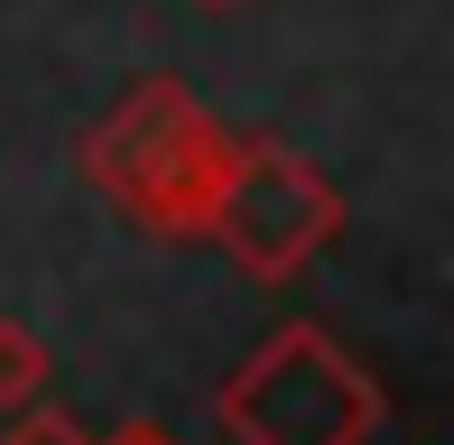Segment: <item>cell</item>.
Wrapping results in <instances>:
<instances>
[{"instance_id": "cell-7", "label": "cell", "mask_w": 454, "mask_h": 445, "mask_svg": "<svg viewBox=\"0 0 454 445\" xmlns=\"http://www.w3.org/2000/svg\"><path fill=\"white\" fill-rule=\"evenodd\" d=\"M195 10H232V0H195Z\"/></svg>"}, {"instance_id": "cell-2", "label": "cell", "mask_w": 454, "mask_h": 445, "mask_svg": "<svg viewBox=\"0 0 454 445\" xmlns=\"http://www.w3.org/2000/svg\"><path fill=\"white\" fill-rule=\"evenodd\" d=\"M214 427L232 445H371L389 427V390L371 362L343 353L334 325L287 316L223 371Z\"/></svg>"}, {"instance_id": "cell-1", "label": "cell", "mask_w": 454, "mask_h": 445, "mask_svg": "<svg viewBox=\"0 0 454 445\" xmlns=\"http://www.w3.org/2000/svg\"><path fill=\"white\" fill-rule=\"evenodd\" d=\"M232 130L204 112V93L185 74H130L121 103L74 139V176L112 205L121 222H139L149 241H195L204 232V195H214Z\"/></svg>"}, {"instance_id": "cell-5", "label": "cell", "mask_w": 454, "mask_h": 445, "mask_svg": "<svg viewBox=\"0 0 454 445\" xmlns=\"http://www.w3.org/2000/svg\"><path fill=\"white\" fill-rule=\"evenodd\" d=\"M0 445H93V436H84V418L47 409V390H37L19 409H0Z\"/></svg>"}, {"instance_id": "cell-6", "label": "cell", "mask_w": 454, "mask_h": 445, "mask_svg": "<svg viewBox=\"0 0 454 445\" xmlns=\"http://www.w3.org/2000/svg\"><path fill=\"white\" fill-rule=\"evenodd\" d=\"M93 445H185L176 427H158V418H121L112 436H93Z\"/></svg>"}, {"instance_id": "cell-3", "label": "cell", "mask_w": 454, "mask_h": 445, "mask_svg": "<svg viewBox=\"0 0 454 445\" xmlns=\"http://www.w3.org/2000/svg\"><path fill=\"white\" fill-rule=\"evenodd\" d=\"M241 278L260 288H287L306 278L325 251L343 241V186L278 130H232V158H223L214 195H204V232Z\"/></svg>"}, {"instance_id": "cell-4", "label": "cell", "mask_w": 454, "mask_h": 445, "mask_svg": "<svg viewBox=\"0 0 454 445\" xmlns=\"http://www.w3.org/2000/svg\"><path fill=\"white\" fill-rule=\"evenodd\" d=\"M56 380V353L37 325H19V316H0V409H19V399H37Z\"/></svg>"}]
</instances>
